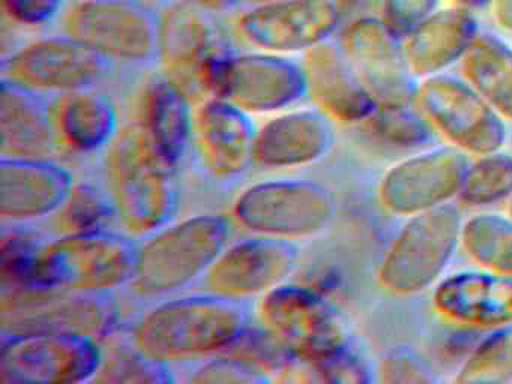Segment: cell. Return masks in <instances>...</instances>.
Wrapping results in <instances>:
<instances>
[{
    "label": "cell",
    "mask_w": 512,
    "mask_h": 384,
    "mask_svg": "<svg viewBox=\"0 0 512 384\" xmlns=\"http://www.w3.org/2000/svg\"><path fill=\"white\" fill-rule=\"evenodd\" d=\"M250 297L206 290L160 303L137 320L131 341L167 360L223 353L253 324Z\"/></svg>",
    "instance_id": "obj_1"
},
{
    "label": "cell",
    "mask_w": 512,
    "mask_h": 384,
    "mask_svg": "<svg viewBox=\"0 0 512 384\" xmlns=\"http://www.w3.org/2000/svg\"><path fill=\"white\" fill-rule=\"evenodd\" d=\"M106 174L116 215L130 233L149 236L170 224L178 210V186L142 123L119 129L107 147Z\"/></svg>",
    "instance_id": "obj_2"
},
{
    "label": "cell",
    "mask_w": 512,
    "mask_h": 384,
    "mask_svg": "<svg viewBox=\"0 0 512 384\" xmlns=\"http://www.w3.org/2000/svg\"><path fill=\"white\" fill-rule=\"evenodd\" d=\"M137 251L130 237L106 228L67 234L41 243L25 278L11 288L110 294L133 281Z\"/></svg>",
    "instance_id": "obj_3"
},
{
    "label": "cell",
    "mask_w": 512,
    "mask_h": 384,
    "mask_svg": "<svg viewBox=\"0 0 512 384\" xmlns=\"http://www.w3.org/2000/svg\"><path fill=\"white\" fill-rule=\"evenodd\" d=\"M232 225L221 215H197L149 234L137 251L134 290L163 297L203 278L227 248Z\"/></svg>",
    "instance_id": "obj_4"
},
{
    "label": "cell",
    "mask_w": 512,
    "mask_h": 384,
    "mask_svg": "<svg viewBox=\"0 0 512 384\" xmlns=\"http://www.w3.org/2000/svg\"><path fill=\"white\" fill-rule=\"evenodd\" d=\"M205 98L218 96L247 110L271 113L293 107L308 95L304 63L287 54L235 53L218 47L202 75Z\"/></svg>",
    "instance_id": "obj_5"
},
{
    "label": "cell",
    "mask_w": 512,
    "mask_h": 384,
    "mask_svg": "<svg viewBox=\"0 0 512 384\" xmlns=\"http://www.w3.org/2000/svg\"><path fill=\"white\" fill-rule=\"evenodd\" d=\"M337 212L334 192L313 179H275L245 189L232 207L233 219L262 236L301 239L328 227Z\"/></svg>",
    "instance_id": "obj_6"
},
{
    "label": "cell",
    "mask_w": 512,
    "mask_h": 384,
    "mask_svg": "<svg viewBox=\"0 0 512 384\" xmlns=\"http://www.w3.org/2000/svg\"><path fill=\"white\" fill-rule=\"evenodd\" d=\"M104 354L97 339L61 330L2 332L0 380L10 384L94 381Z\"/></svg>",
    "instance_id": "obj_7"
},
{
    "label": "cell",
    "mask_w": 512,
    "mask_h": 384,
    "mask_svg": "<svg viewBox=\"0 0 512 384\" xmlns=\"http://www.w3.org/2000/svg\"><path fill=\"white\" fill-rule=\"evenodd\" d=\"M62 30L110 62L158 63L160 11L142 0H79L65 12Z\"/></svg>",
    "instance_id": "obj_8"
},
{
    "label": "cell",
    "mask_w": 512,
    "mask_h": 384,
    "mask_svg": "<svg viewBox=\"0 0 512 384\" xmlns=\"http://www.w3.org/2000/svg\"><path fill=\"white\" fill-rule=\"evenodd\" d=\"M463 224L460 209L451 203L410 216L383 258L382 284L397 294L436 284L457 251Z\"/></svg>",
    "instance_id": "obj_9"
},
{
    "label": "cell",
    "mask_w": 512,
    "mask_h": 384,
    "mask_svg": "<svg viewBox=\"0 0 512 384\" xmlns=\"http://www.w3.org/2000/svg\"><path fill=\"white\" fill-rule=\"evenodd\" d=\"M416 101L428 122L458 149L485 155L502 149L508 138L505 117L467 80L431 75L419 84Z\"/></svg>",
    "instance_id": "obj_10"
},
{
    "label": "cell",
    "mask_w": 512,
    "mask_h": 384,
    "mask_svg": "<svg viewBox=\"0 0 512 384\" xmlns=\"http://www.w3.org/2000/svg\"><path fill=\"white\" fill-rule=\"evenodd\" d=\"M110 69L107 57L67 33L37 39L2 60V78L52 95L97 87Z\"/></svg>",
    "instance_id": "obj_11"
},
{
    "label": "cell",
    "mask_w": 512,
    "mask_h": 384,
    "mask_svg": "<svg viewBox=\"0 0 512 384\" xmlns=\"http://www.w3.org/2000/svg\"><path fill=\"white\" fill-rule=\"evenodd\" d=\"M338 44L379 107H406L418 93L404 39L382 18H359L346 24Z\"/></svg>",
    "instance_id": "obj_12"
},
{
    "label": "cell",
    "mask_w": 512,
    "mask_h": 384,
    "mask_svg": "<svg viewBox=\"0 0 512 384\" xmlns=\"http://www.w3.org/2000/svg\"><path fill=\"white\" fill-rule=\"evenodd\" d=\"M4 330H61L100 341L116 324L110 294L74 293L55 288H11L2 300Z\"/></svg>",
    "instance_id": "obj_13"
},
{
    "label": "cell",
    "mask_w": 512,
    "mask_h": 384,
    "mask_svg": "<svg viewBox=\"0 0 512 384\" xmlns=\"http://www.w3.org/2000/svg\"><path fill=\"white\" fill-rule=\"evenodd\" d=\"M340 26L332 0H275L247 6L235 21L245 44L277 54L307 53L329 41Z\"/></svg>",
    "instance_id": "obj_14"
},
{
    "label": "cell",
    "mask_w": 512,
    "mask_h": 384,
    "mask_svg": "<svg viewBox=\"0 0 512 384\" xmlns=\"http://www.w3.org/2000/svg\"><path fill=\"white\" fill-rule=\"evenodd\" d=\"M469 161L458 147L424 150L395 164L383 176L379 198L389 212L413 216L458 197Z\"/></svg>",
    "instance_id": "obj_15"
},
{
    "label": "cell",
    "mask_w": 512,
    "mask_h": 384,
    "mask_svg": "<svg viewBox=\"0 0 512 384\" xmlns=\"http://www.w3.org/2000/svg\"><path fill=\"white\" fill-rule=\"evenodd\" d=\"M259 312L298 357L317 359L347 345L337 314L313 288L283 282L265 293Z\"/></svg>",
    "instance_id": "obj_16"
},
{
    "label": "cell",
    "mask_w": 512,
    "mask_h": 384,
    "mask_svg": "<svg viewBox=\"0 0 512 384\" xmlns=\"http://www.w3.org/2000/svg\"><path fill=\"white\" fill-rule=\"evenodd\" d=\"M301 251L292 239L262 236L227 246L203 276L206 290L235 297L268 293L298 267Z\"/></svg>",
    "instance_id": "obj_17"
},
{
    "label": "cell",
    "mask_w": 512,
    "mask_h": 384,
    "mask_svg": "<svg viewBox=\"0 0 512 384\" xmlns=\"http://www.w3.org/2000/svg\"><path fill=\"white\" fill-rule=\"evenodd\" d=\"M250 114L218 96L200 101L194 111L193 140L211 176L236 179L253 164L259 129Z\"/></svg>",
    "instance_id": "obj_18"
},
{
    "label": "cell",
    "mask_w": 512,
    "mask_h": 384,
    "mask_svg": "<svg viewBox=\"0 0 512 384\" xmlns=\"http://www.w3.org/2000/svg\"><path fill=\"white\" fill-rule=\"evenodd\" d=\"M73 176L50 158L2 156L0 216L20 224L55 215L73 191Z\"/></svg>",
    "instance_id": "obj_19"
},
{
    "label": "cell",
    "mask_w": 512,
    "mask_h": 384,
    "mask_svg": "<svg viewBox=\"0 0 512 384\" xmlns=\"http://www.w3.org/2000/svg\"><path fill=\"white\" fill-rule=\"evenodd\" d=\"M220 45L209 12L179 3H167L161 9L158 63L164 74L181 84L191 98L205 99L203 69Z\"/></svg>",
    "instance_id": "obj_20"
},
{
    "label": "cell",
    "mask_w": 512,
    "mask_h": 384,
    "mask_svg": "<svg viewBox=\"0 0 512 384\" xmlns=\"http://www.w3.org/2000/svg\"><path fill=\"white\" fill-rule=\"evenodd\" d=\"M335 143L334 119L319 107L295 108L257 131L254 162L265 168H295L328 155Z\"/></svg>",
    "instance_id": "obj_21"
},
{
    "label": "cell",
    "mask_w": 512,
    "mask_h": 384,
    "mask_svg": "<svg viewBox=\"0 0 512 384\" xmlns=\"http://www.w3.org/2000/svg\"><path fill=\"white\" fill-rule=\"evenodd\" d=\"M56 95L2 78L0 135L2 156L50 158L61 146L55 117Z\"/></svg>",
    "instance_id": "obj_22"
},
{
    "label": "cell",
    "mask_w": 512,
    "mask_h": 384,
    "mask_svg": "<svg viewBox=\"0 0 512 384\" xmlns=\"http://www.w3.org/2000/svg\"><path fill=\"white\" fill-rule=\"evenodd\" d=\"M434 305L440 314L464 326L512 323V275L494 270H460L437 282Z\"/></svg>",
    "instance_id": "obj_23"
},
{
    "label": "cell",
    "mask_w": 512,
    "mask_h": 384,
    "mask_svg": "<svg viewBox=\"0 0 512 384\" xmlns=\"http://www.w3.org/2000/svg\"><path fill=\"white\" fill-rule=\"evenodd\" d=\"M308 95L334 120L365 122L379 105L356 74L338 42H322L305 53Z\"/></svg>",
    "instance_id": "obj_24"
},
{
    "label": "cell",
    "mask_w": 512,
    "mask_h": 384,
    "mask_svg": "<svg viewBox=\"0 0 512 384\" xmlns=\"http://www.w3.org/2000/svg\"><path fill=\"white\" fill-rule=\"evenodd\" d=\"M479 35V24L470 9H437L409 38L404 39L407 59L416 77L442 74L463 60Z\"/></svg>",
    "instance_id": "obj_25"
},
{
    "label": "cell",
    "mask_w": 512,
    "mask_h": 384,
    "mask_svg": "<svg viewBox=\"0 0 512 384\" xmlns=\"http://www.w3.org/2000/svg\"><path fill=\"white\" fill-rule=\"evenodd\" d=\"M193 98L166 74L154 78L145 92L143 128L169 167L175 168L193 140Z\"/></svg>",
    "instance_id": "obj_26"
},
{
    "label": "cell",
    "mask_w": 512,
    "mask_h": 384,
    "mask_svg": "<svg viewBox=\"0 0 512 384\" xmlns=\"http://www.w3.org/2000/svg\"><path fill=\"white\" fill-rule=\"evenodd\" d=\"M55 117L62 146L74 152H98L119 132L115 104L97 87L56 95Z\"/></svg>",
    "instance_id": "obj_27"
},
{
    "label": "cell",
    "mask_w": 512,
    "mask_h": 384,
    "mask_svg": "<svg viewBox=\"0 0 512 384\" xmlns=\"http://www.w3.org/2000/svg\"><path fill=\"white\" fill-rule=\"evenodd\" d=\"M466 80L512 120V47L494 33H479L463 59Z\"/></svg>",
    "instance_id": "obj_28"
},
{
    "label": "cell",
    "mask_w": 512,
    "mask_h": 384,
    "mask_svg": "<svg viewBox=\"0 0 512 384\" xmlns=\"http://www.w3.org/2000/svg\"><path fill=\"white\" fill-rule=\"evenodd\" d=\"M461 243L473 261L494 272L512 275V218L479 213L463 224Z\"/></svg>",
    "instance_id": "obj_29"
},
{
    "label": "cell",
    "mask_w": 512,
    "mask_h": 384,
    "mask_svg": "<svg viewBox=\"0 0 512 384\" xmlns=\"http://www.w3.org/2000/svg\"><path fill=\"white\" fill-rule=\"evenodd\" d=\"M457 383H511L512 323L494 327L458 369Z\"/></svg>",
    "instance_id": "obj_30"
},
{
    "label": "cell",
    "mask_w": 512,
    "mask_h": 384,
    "mask_svg": "<svg viewBox=\"0 0 512 384\" xmlns=\"http://www.w3.org/2000/svg\"><path fill=\"white\" fill-rule=\"evenodd\" d=\"M512 195V155L496 152L479 155L464 174L458 198L467 206H488Z\"/></svg>",
    "instance_id": "obj_31"
},
{
    "label": "cell",
    "mask_w": 512,
    "mask_h": 384,
    "mask_svg": "<svg viewBox=\"0 0 512 384\" xmlns=\"http://www.w3.org/2000/svg\"><path fill=\"white\" fill-rule=\"evenodd\" d=\"M97 383H173L172 368L167 360L146 353L136 344L115 350L104 356L100 371L94 378Z\"/></svg>",
    "instance_id": "obj_32"
},
{
    "label": "cell",
    "mask_w": 512,
    "mask_h": 384,
    "mask_svg": "<svg viewBox=\"0 0 512 384\" xmlns=\"http://www.w3.org/2000/svg\"><path fill=\"white\" fill-rule=\"evenodd\" d=\"M223 354L247 363L269 378L283 371L298 357L274 330L265 324L254 326V323Z\"/></svg>",
    "instance_id": "obj_33"
},
{
    "label": "cell",
    "mask_w": 512,
    "mask_h": 384,
    "mask_svg": "<svg viewBox=\"0 0 512 384\" xmlns=\"http://www.w3.org/2000/svg\"><path fill=\"white\" fill-rule=\"evenodd\" d=\"M116 213L110 194H104L94 185H76L61 209L55 213L56 227L67 234L101 230Z\"/></svg>",
    "instance_id": "obj_34"
},
{
    "label": "cell",
    "mask_w": 512,
    "mask_h": 384,
    "mask_svg": "<svg viewBox=\"0 0 512 384\" xmlns=\"http://www.w3.org/2000/svg\"><path fill=\"white\" fill-rule=\"evenodd\" d=\"M427 117L406 107H377L365 120L367 128L385 143L398 147H419L431 138Z\"/></svg>",
    "instance_id": "obj_35"
},
{
    "label": "cell",
    "mask_w": 512,
    "mask_h": 384,
    "mask_svg": "<svg viewBox=\"0 0 512 384\" xmlns=\"http://www.w3.org/2000/svg\"><path fill=\"white\" fill-rule=\"evenodd\" d=\"M301 359L305 383L364 384L373 380L367 363L347 345L317 359Z\"/></svg>",
    "instance_id": "obj_36"
},
{
    "label": "cell",
    "mask_w": 512,
    "mask_h": 384,
    "mask_svg": "<svg viewBox=\"0 0 512 384\" xmlns=\"http://www.w3.org/2000/svg\"><path fill=\"white\" fill-rule=\"evenodd\" d=\"M440 0H382L380 18L401 39L409 38L439 8Z\"/></svg>",
    "instance_id": "obj_37"
},
{
    "label": "cell",
    "mask_w": 512,
    "mask_h": 384,
    "mask_svg": "<svg viewBox=\"0 0 512 384\" xmlns=\"http://www.w3.org/2000/svg\"><path fill=\"white\" fill-rule=\"evenodd\" d=\"M191 383L259 384L271 381L268 375L251 368L247 363L221 353L202 363L190 377Z\"/></svg>",
    "instance_id": "obj_38"
},
{
    "label": "cell",
    "mask_w": 512,
    "mask_h": 384,
    "mask_svg": "<svg viewBox=\"0 0 512 384\" xmlns=\"http://www.w3.org/2000/svg\"><path fill=\"white\" fill-rule=\"evenodd\" d=\"M383 381L386 383H433L434 369L416 351L397 347L389 351L382 365Z\"/></svg>",
    "instance_id": "obj_39"
},
{
    "label": "cell",
    "mask_w": 512,
    "mask_h": 384,
    "mask_svg": "<svg viewBox=\"0 0 512 384\" xmlns=\"http://www.w3.org/2000/svg\"><path fill=\"white\" fill-rule=\"evenodd\" d=\"M67 0H2L5 14L28 27L47 26L64 12Z\"/></svg>",
    "instance_id": "obj_40"
},
{
    "label": "cell",
    "mask_w": 512,
    "mask_h": 384,
    "mask_svg": "<svg viewBox=\"0 0 512 384\" xmlns=\"http://www.w3.org/2000/svg\"><path fill=\"white\" fill-rule=\"evenodd\" d=\"M341 18V26L359 20V18L371 17L382 0H332Z\"/></svg>",
    "instance_id": "obj_41"
},
{
    "label": "cell",
    "mask_w": 512,
    "mask_h": 384,
    "mask_svg": "<svg viewBox=\"0 0 512 384\" xmlns=\"http://www.w3.org/2000/svg\"><path fill=\"white\" fill-rule=\"evenodd\" d=\"M167 3H179V5L191 6L209 14H221L239 8V0H167Z\"/></svg>",
    "instance_id": "obj_42"
},
{
    "label": "cell",
    "mask_w": 512,
    "mask_h": 384,
    "mask_svg": "<svg viewBox=\"0 0 512 384\" xmlns=\"http://www.w3.org/2000/svg\"><path fill=\"white\" fill-rule=\"evenodd\" d=\"M494 15L500 27L512 32V0H496Z\"/></svg>",
    "instance_id": "obj_43"
},
{
    "label": "cell",
    "mask_w": 512,
    "mask_h": 384,
    "mask_svg": "<svg viewBox=\"0 0 512 384\" xmlns=\"http://www.w3.org/2000/svg\"><path fill=\"white\" fill-rule=\"evenodd\" d=\"M458 6L461 8L470 9V11H475V9L484 8L490 3V0H455Z\"/></svg>",
    "instance_id": "obj_44"
},
{
    "label": "cell",
    "mask_w": 512,
    "mask_h": 384,
    "mask_svg": "<svg viewBox=\"0 0 512 384\" xmlns=\"http://www.w3.org/2000/svg\"><path fill=\"white\" fill-rule=\"evenodd\" d=\"M241 2V8H247V6L262 5V3L275 2V0H239Z\"/></svg>",
    "instance_id": "obj_45"
},
{
    "label": "cell",
    "mask_w": 512,
    "mask_h": 384,
    "mask_svg": "<svg viewBox=\"0 0 512 384\" xmlns=\"http://www.w3.org/2000/svg\"><path fill=\"white\" fill-rule=\"evenodd\" d=\"M508 215L512 218V195L509 197V204H508Z\"/></svg>",
    "instance_id": "obj_46"
}]
</instances>
